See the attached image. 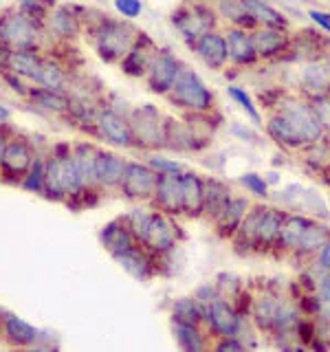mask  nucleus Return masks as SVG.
<instances>
[{"label": "nucleus", "mask_w": 330, "mask_h": 352, "mask_svg": "<svg viewBox=\"0 0 330 352\" xmlns=\"http://www.w3.org/2000/svg\"><path fill=\"white\" fill-rule=\"evenodd\" d=\"M44 196L66 205H86L88 196L73 159L69 141H58L47 150L44 165Z\"/></svg>", "instance_id": "f257e3e1"}, {"label": "nucleus", "mask_w": 330, "mask_h": 352, "mask_svg": "<svg viewBox=\"0 0 330 352\" xmlns=\"http://www.w3.org/2000/svg\"><path fill=\"white\" fill-rule=\"evenodd\" d=\"M84 31L91 36L97 58L106 64H119L139 36V29L132 25V20L113 16H99L97 20H91Z\"/></svg>", "instance_id": "f03ea898"}, {"label": "nucleus", "mask_w": 330, "mask_h": 352, "mask_svg": "<svg viewBox=\"0 0 330 352\" xmlns=\"http://www.w3.org/2000/svg\"><path fill=\"white\" fill-rule=\"evenodd\" d=\"M328 238V225L304 214H286L280 231L278 251H282L284 256H293L300 260H313Z\"/></svg>", "instance_id": "7ed1b4c3"}, {"label": "nucleus", "mask_w": 330, "mask_h": 352, "mask_svg": "<svg viewBox=\"0 0 330 352\" xmlns=\"http://www.w3.org/2000/svg\"><path fill=\"white\" fill-rule=\"evenodd\" d=\"M0 42L9 51H47L49 38L47 31L22 11L9 9L0 16Z\"/></svg>", "instance_id": "20e7f679"}, {"label": "nucleus", "mask_w": 330, "mask_h": 352, "mask_svg": "<svg viewBox=\"0 0 330 352\" xmlns=\"http://www.w3.org/2000/svg\"><path fill=\"white\" fill-rule=\"evenodd\" d=\"M165 99L181 108L183 113H214L216 108V95L212 88H207L203 77L198 75L190 66H183L179 77L172 86V91L165 95Z\"/></svg>", "instance_id": "39448f33"}, {"label": "nucleus", "mask_w": 330, "mask_h": 352, "mask_svg": "<svg viewBox=\"0 0 330 352\" xmlns=\"http://www.w3.org/2000/svg\"><path fill=\"white\" fill-rule=\"evenodd\" d=\"M165 119L168 117L152 104L130 108L128 121L137 150H143L146 154L165 150Z\"/></svg>", "instance_id": "423d86ee"}, {"label": "nucleus", "mask_w": 330, "mask_h": 352, "mask_svg": "<svg viewBox=\"0 0 330 352\" xmlns=\"http://www.w3.org/2000/svg\"><path fill=\"white\" fill-rule=\"evenodd\" d=\"M128 113L130 110H119L113 104H102L93 124V135L99 141H106L113 148L132 150L135 148V139H132Z\"/></svg>", "instance_id": "0eeeda50"}, {"label": "nucleus", "mask_w": 330, "mask_h": 352, "mask_svg": "<svg viewBox=\"0 0 330 352\" xmlns=\"http://www.w3.org/2000/svg\"><path fill=\"white\" fill-rule=\"evenodd\" d=\"M218 16L212 5L201 3V0H187L172 14V27L181 33V38L192 44L203 36V33L216 29Z\"/></svg>", "instance_id": "6e6552de"}, {"label": "nucleus", "mask_w": 330, "mask_h": 352, "mask_svg": "<svg viewBox=\"0 0 330 352\" xmlns=\"http://www.w3.org/2000/svg\"><path fill=\"white\" fill-rule=\"evenodd\" d=\"M179 225H176L172 216L152 209L148 225L139 236V245L148 253H152L154 258H165L174 253L176 245H179Z\"/></svg>", "instance_id": "1a4fd4ad"}, {"label": "nucleus", "mask_w": 330, "mask_h": 352, "mask_svg": "<svg viewBox=\"0 0 330 352\" xmlns=\"http://www.w3.org/2000/svg\"><path fill=\"white\" fill-rule=\"evenodd\" d=\"M38 152L40 150L36 148V143L31 139H27L25 135L11 132L5 154H3V163H0V181L20 185V181L25 179V174L31 170Z\"/></svg>", "instance_id": "9d476101"}, {"label": "nucleus", "mask_w": 330, "mask_h": 352, "mask_svg": "<svg viewBox=\"0 0 330 352\" xmlns=\"http://www.w3.org/2000/svg\"><path fill=\"white\" fill-rule=\"evenodd\" d=\"M273 110H280V113H284L293 121L295 128L302 132L306 146H315V143L324 141V130H322V126H319V119H317L315 110L306 97L284 93L280 97L278 106H275Z\"/></svg>", "instance_id": "9b49d317"}, {"label": "nucleus", "mask_w": 330, "mask_h": 352, "mask_svg": "<svg viewBox=\"0 0 330 352\" xmlns=\"http://www.w3.org/2000/svg\"><path fill=\"white\" fill-rule=\"evenodd\" d=\"M44 31L53 42L71 44L84 33V11L75 5L55 3L44 20Z\"/></svg>", "instance_id": "f8f14e48"}, {"label": "nucleus", "mask_w": 330, "mask_h": 352, "mask_svg": "<svg viewBox=\"0 0 330 352\" xmlns=\"http://www.w3.org/2000/svg\"><path fill=\"white\" fill-rule=\"evenodd\" d=\"M157 181H159V174L154 172L146 161H130L128 159L119 192L124 198H128V201L148 203V201H152L154 190H157Z\"/></svg>", "instance_id": "ddd939ff"}, {"label": "nucleus", "mask_w": 330, "mask_h": 352, "mask_svg": "<svg viewBox=\"0 0 330 352\" xmlns=\"http://www.w3.org/2000/svg\"><path fill=\"white\" fill-rule=\"evenodd\" d=\"M183 66L185 64L179 58H176V55L170 49H159V53H157V58H154L148 75L143 77V80H146L148 91L154 93V95L165 97L172 91V86H174L176 77H179Z\"/></svg>", "instance_id": "4468645a"}, {"label": "nucleus", "mask_w": 330, "mask_h": 352, "mask_svg": "<svg viewBox=\"0 0 330 352\" xmlns=\"http://www.w3.org/2000/svg\"><path fill=\"white\" fill-rule=\"evenodd\" d=\"M157 53H159V44L146 31H139L135 44L124 55V60L119 62V69L130 80H143L148 75L154 58H157Z\"/></svg>", "instance_id": "2eb2a0df"}, {"label": "nucleus", "mask_w": 330, "mask_h": 352, "mask_svg": "<svg viewBox=\"0 0 330 352\" xmlns=\"http://www.w3.org/2000/svg\"><path fill=\"white\" fill-rule=\"evenodd\" d=\"M247 319L249 317H242L236 311V306L229 300H223V297H218V300L205 311V324L216 337H236L238 339L242 326L247 324Z\"/></svg>", "instance_id": "dca6fc26"}, {"label": "nucleus", "mask_w": 330, "mask_h": 352, "mask_svg": "<svg viewBox=\"0 0 330 352\" xmlns=\"http://www.w3.org/2000/svg\"><path fill=\"white\" fill-rule=\"evenodd\" d=\"M253 49L260 62H271L282 58L284 53H291L293 36L286 29H271V27H256L251 31Z\"/></svg>", "instance_id": "f3484780"}, {"label": "nucleus", "mask_w": 330, "mask_h": 352, "mask_svg": "<svg viewBox=\"0 0 330 352\" xmlns=\"http://www.w3.org/2000/svg\"><path fill=\"white\" fill-rule=\"evenodd\" d=\"M128 159L121 157V154L99 148L97 154V165H95V176H97V190L102 192H119L121 179H124Z\"/></svg>", "instance_id": "a211bd4d"}, {"label": "nucleus", "mask_w": 330, "mask_h": 352, "mask_svg": "<svg viewBox=\"0 0 330 352\" xmlns=\"http://www.w3.org/2000/svg\"><path fill=\"white\" fill-rule=\"evenodd\" d=\"M190 49L196 53V58L201 60L207 69H212V71L227 69L229 55H227V42H225L223 31L212 29V31L203 33Z\"/></svg>", "instance_id": "6ab92c4d"}, {"label": "nucleus", "mask_w": 330, "mask_h": 352, "mask_svg": "<svg viewBox=\"0 0 330 352\" xmlns=\"http://www.w3.org/2000/svg\"><path fill=\"white\" fill-rule=\"evenodd\" d=\"M223 36H225V42H227L229 64H234L236 69H251V66H256L260 62L258 55H256V49H253L251 31L227 27L223 31Z\"/></svg>", "instance_id": "aec40b11"}, {"label": "nucleus", "mask_w": 330, "mask_h": 352, "mask_svg": "<svg viewBox=\"0 0 330 352\" xmlns=\"http://www.w3.org/2000/svg\"><path fill=\"white\" fill-rule=\"evenodd\" d=\"M264 130H267L269 139L275 141L284 150H304V148H308L304 137H302V132L297 130L293 121L284 113H280V110H271L269 117H267V124H264Z\"/></svg>", "instance_id": "412c9836"}, {"label": "nucleus", "mask_w": 330, "mask_h": 352, "mask_svg": "<svg viewBox=\"0 0 330 352\" xmlns=\"http://www.w3.org/2000/svg\"><path fill=\"white\" fill-rule=\"evenodd\" d=\"M71 150H73V159L77 165V172H80L86 196H99L97 176H95L99 146L93 141H75V143H71Z\"/></svg>", "instance_id": "4be33fe9"}, {"label": "nucleus", "mask_w": 330, "mask_h": 352, "mask_svg": "<svg viewBox=\"0 0 330 352\" xmlns=\"http://www.w3.org/2000/svg\"><path fill=\"white\" fill-rule=\"evenodd\" d=\"M33 86H42V88H51V91L58 93H71L73 86V75L66 69V64L58 58V55L44 53L40 71Z\"/></svg>", "instance_id": "5701e85b"}, {"label": "nucleus", "mask_w": 330, "mask_h": 352, "mask_svg": "<svg viewBox=\"0 0 330 352\" xmlns=\"http://www.w3.org/2000/svg\"><path fill=\"white\" fill-rule=\"evenodd\" d=\"M25 99L33 108H38L51 117H69L73 108V97L69 93H58V91H51V88L33 86V84Z\"/></svg>", "instance_id": "b1692460"}, {"label": "nucleus", "mask_w": 330, "mask_h": 352, "mask_svg": "<svg viewBox=\"0 0 330 352\" xmlns=\"http://www.w3.org/2000/svg\"><path fill=\"white\" fill-rule=\"evenodd\" d=\"M157 212L168 216H183V203H181V181L179 176L172 174H159L157 190H154L152 201Z\"/></svg>", "instance_id": "393cba45"}, {"label": "nucleus", "mask_w": 330, "mask_h": 352, "mask_svg": "<svg viewBox=\"0 0 330 352\" xmlns=\"http://www.w3.org/2000/svg\"><path fill=\"white\" fill-rule=\"evenodd\" d=\"M113 258L117 260L121 269L139 282H148L154 278V273H157V258H154L152 253H148L141 245L132 247L124 253H117Z\"/></svg>", "instance_id": "a878e982"}, {"label": "nucleus", "mask_w": 330, "mask_h": 352, "mask_svg": "<svg viewBox=\"0 0 330 352\" xmlns=\"http://www.w3.org/2000/svg\"><path fill=\"white\" fill-rule=\"evenodd\" d=\"M249 207H251V201L247 196H231V201L220 209L216 218L212 220L216 234L220 238H234V234L242 223V218H245L249 212Z\"/></svg>", "instance_id": "bb28decb"}, {"label": "nucleus", "mask_w": 330, "mask_h": 352, "mask_svg": "<svg viewBox=\"0 0 330 352\" xmlns=\"http://www.w3.org/2000/svg\"><path fill=\"white\" fill-rule=\"evenodd\" d=\"M280 293H275L273 289H264L262 293L253 295L251 300V311H249V319L253 322L260 333L269 335L271 328H273V319L275 313H278V306H280Z\"/></svg>", "instance_id": "cd10ccee"}, {"label": "nucleus", "mask_w": 330, "mask_h": 352, "mask_svg": "<svg viewBox=\"0 0 330 352\" xmlns=\"http://www.w3.org/2000/svg\"><path fill=\"white\" fill-rule=\"evenodd\" d=\"M99 240H102L104 249L110 253V256H117V253H124V251L139 245L137 236L132 234V229L128 227L124 216L110 220L108 225H104L102 234H99Z\"/></svg>", "instance_id": "c85d7f7f"}, {"label": "nucleus", "mask_w": 330, "mask_h": 352, "mask_svg": "<svg viewBox=\"0 0 330 352\" xmlns=\"http://www.w3.org/2000/svg\"><path fill=\"white\" fill-rule=\"evenodd\" d=\"M179 181H181L183 216L201 218L203 216V176L194 170H185L179 174Z\"/></svg>", "instance_id": "c756f323"}, {"label": "nucleus", "mask_w": 330, "mask_h": 352, "mask_svg": "<svg viewBox=\"0 0 330 352\" xmlns=\"http://www.w3.org/2000/svg\"><path fill=\"white\" fill-rule=\"evenodd\" d=\"M284 216H286L284 209H278V207H267V212L262 214L260 227H258V236H256V253H264V251H273V249H278Z\"/></svg>", "instance_id": "7c9ffc66"}, {"label": "nucleus", "mask_w": 330, "mask_h": 352, "mask_svg": "<svg viewBox=\"0 0 330 352\" xmlns=\"http://www.w3.org/2000/svg\"><path fill=\"white\" fill-rule=\"evenodd\" d=\"M165 150L172 152H201V143L196 141L192 128L185 124V119H165Z\"/></svg>", "instance_id": "2f4dec72"}, {"label": "nucleus", "mask_w": 330, "mask_h": 352, "mask_svg": "<svg viewBox=\"0 0 330 352\" xmlns=\"http://www.w3.org/2000/svg\"><path fill=\"white\" fill-rule=\"evenodd\" d=\"M229 183L220 181L218 176H203V216L214 220L216 214L231 201Z\"/></svg>", "instance_id": "473e14b6"}, {"label": "nucleus", "mask_w": 330, "mask_h": 352, "mask_svg": "<svg viewBox=\"0 0 330 352\" xmlns=\"http://www.w3.org/2000/svg\"><path fill=\"white\" fill-rule=\"evenodd\" d=\"M267 207H269V205H262V203L249 207L247 216L242 218V223H240L238 231L234 234V238H231V240H234V245H236L238 251H240V249H242V251H247V253H253V251H256L258 227H260L262 214L267 212Z\"/></svg>", "instance_id": "72a5a7b5"}, {"label": "nucleus", "mask_w": 330, "mask_h": 352, "mask_svg": "<svg viewBox=\"0 0 330 352\" xmlns=\"http://www.w3.org/2000/svg\"><path fill=\"white\" fill-rule=\"evenodd\" d=\"M300 82H302V91L306 99L330 95V66L322 62H311L302 71Z\"/></svg>", "instance_id": "f704fd0d"}, {"label": "nucleus", "mask_w": 330, "mask_h": 352, "mask_svg": "<svg viewBox=\"0 0 330 352\" xmlns=\"http://www.w3.org/2000/svg\"><path fill=\"white\" fill-rule=\"evenodd\" d=\"M242 5L247 7L249 16L253 18L258 27H271V29H286L289 31L291 22L282 11H278L267 0H242Z\"/></svg>", "instance_id": "c9c22d12"}, {"label": "nucleus", "mask_w": 330, "mask_h": 352, "mask_svg": "<svg viewBox=\"0 0 330 352\" xmlns=\"http://www.w3.org/2000/svg\"><path fill=\"white\" fill-rule=\"evenodd\" d=\"M216 16L223 18L227 22V27H236V29H247L253 31L258 25L253 22L249 16L247 7L242 5V0H216Z\"/></svg>", "instance_id": "e433bc0d"}, {"label": "nucleus", "mask_w": 330, "mask_h": 352, "mask_svg": "<svg viewBox=\"0 0 330 352\" xmlns=\"http://www.w3.org/2000/svg\"><path fill=\"white\" fill-rule=\"evenodd\" d=\"M3 333H5V339L9 341V344L18 346V348L33 346L38 341V337H40L36 328H33L31 324H27L25 319L16 317V315H7L5 317Z\"/></svg>", "instance_id": "4c0bfd02"}, {"label": "nucleus", "mask_w": 330, "mask_h": 352, "mask_svg": "<svg viewBox=\"0 0 330 352\" xmlns=\"http://www.w3.org/2000/svg\"><path fill=\"white\" fill-rule=\"evenodd\" d=\"M172 333L181 352H205L207 350V337L201 326L172 322Z\"/></svg>", "instance_id": "58836bf2"}, {"label": "nucleus", "mask_w": 330, "mask_h": 352, "mask_svg": "<svg viewBox=\"0 0 330 352\" xmlns=\"http://www.w3.org/2000/svg\"><path fill=\"white\" fill-rule=\"evenodd\" d=\"M172 322L179 324H192V326H203L205 324V313L198 306L194 297H179L172 304Z\"/></svg>", "instance_id": "ea45409f"}, {"label": "nucleus", "mask_w": 330, "mask_h": 352, "mask_svg": "<svg viewBox=\"0 0 330 352\" xmlns=\"http://www.w3.org/2000/svg\"><path fill=\"white\" fill-rule=\"evenodd\" d=\"M44 165H47V152H38L36 161H33V165H31V170L25 174V179L20 181L22 190L44 196Z\"/></svg>", "instance_id": "a19ab883"}, {"label": "nucleus", "mask_w": 330, "mask_h": 352, "mask_svg": "<svg viewBox=\"0 0 330 352\" xmlns=\"http://www.w3.org/2000/svg\"><path fill=\"white\" fill-rule=\"evenodd\" d=\"M227 95L234 99V102L245 110L247 113V117L253 121L256 126H262V115H260V110H258V106L253 104V99H251V95L245 91V88H240V86H236V84H229V88H227Z\"/></svg>", "instance_id": "79ce46f5"}, {"label": "nucleus", "mask_w": 330, "mask_h": 352, "mask_svg": "<svg viewBox=\"0 0 330 352\" xmlns=\"http://www.w3.org/2000/svg\"><path fill=\"white\" fill-rule=\"evenodd\" d=\"M313 293L319 304V322H330V273L319 275Z\"/></svg>", "instance_id": "37998d69"}, {"label": "nucleus", "mask_w": 330, "mask_h": 352, "mask_svg": "<svg viewBox=\"0 0 330 352\" xmlns=\"http://www.w3.org/2000/svg\"><path fill=\"white\" fill-rule=\"evenodd\" d=\"M146 163L150 168L157 172V174H172V176H179L181 172H185V165L176 159H170V157H163L159 152H150L146 154Z\"/></svg>", "instance_id": "c03bdc74"}, {"label": "nucleus", "mask_w": 330, "mask_h": 352, "mask_svg": "<svg viewBox=\"0 0 330 352\" xmlns=\"http://www.w3.org/2000/svg\"><path fill=\"white\" fill-rule=\"evenodd\" d=\"M240 185L245 187V190L256 196V198H267L269 196V183L264 176L256 174V172H245L240 176Z\"/></svg>", "instance_id": "a18cd8bd"}, {"label": "nucleus", "mask_w": 330, "mask_h": 352, "mask_svg": "<svg viewBox=\"0 0 330 352\" xmlns=\"http://www.w3.org/2000/svg\"><path fill=\"white\" fill-rule=\"evenodd\" d=\"M315 110V115L319 119V126L324 130V139H330V95L324 97H315V99H308Z\"/></svg>", "instance_id": "49530a36"}, {"label": "nucleus", "mask_w": 330, "mask_h": 352, "mask_svg": "<svg viewBox=\"0 0 330 352\" xmlns=\"http://www.w3.org/2000/svg\"><path fill=\"white\" fill-rule=\"evenodd\" d=\"M113 5L124 20H135L143 14V0H113Z\"/></svg>", "instance_id": "de8ad7c7"}, {"label": "nucleus", "mask_w": 330, "mask_h": 352, "mask_svg": "<svg viewBox=\"0 0 330 352\" xmlns=\"http://www.w3.org/2000/svg\"><path fill=\"white\" fill-rule=\"evenodd\" d=\"M218 297H220V295H218L216 284H203V286H198L196 293H194V300L198 302V306L203 308V313L218 300Z\"/></svg>", "instance_id": "09e8293b"}, {"label": "nucleus", "mask_w": 330, "mask_h": 352, "mask_svg": "<svg viewBox=\"0 0 330 352\" xmlns=\"http://www.w3.org/2000/svg\"><path fill=\"white\" fill-rule=\"evenodd\" d=\"M315 273H330V238L324 242V247L319 249V253L313 258V267H311Z\"/></svg>", "instance_id": "8fccbe9b"}, {"label": "nucleus", "mask_w": 330, "mask_h": 352, "mask_svg": "<svg viewBox=\"0 0 330 352\" xmlns=\"http://www.w3.org/2000/svg\"><path fill=\"white\" fill-rule=\"evenodd\" d=\"M0 80H3V82L11 88V91H14L16 95H20V97H27L29 88H31V84H29V82L20 80V77L11 75V73H7V71H0Z\"/></svg>", "instance_id": "3c124183"}, {"label": "nucleus", "mask_w": 330, "mask_h": 352, "mask_svg": "<svg viewBox=\"0 0 330 352\" xmlns=\"http://www.w3.org/2000/svg\"><path fill=\"white\" fill-rule=\"evenodd\" d=\"M214 352H249V348L236 337H218Z\"/></svg>", "instance_id": "603ef678"}, {"label": "nucleus", "mask_w": 330, "mask_h": 352, "mask_svg": "<svg viewBox=\"0 0 330 352\" xmlns=\"http://www.w3.org/2000/svg\"><path fill=\"white\" fill-rule=\"evenodd\" d=\"M308 18H311L322 31L330 33V11H324V9H311V11H308Z\"/></svg>", "instance_id": "864d4df0"}, {"label": "nucleus", "mask_w": 330, "mask_h": 352, "mask_svg": "<svg viewBox=\"0 0 330 352\" xmlns=\"http://www.w3.org/2000/svg\"><path fill=\"white\" fill-rule=\"evenodd\" d=\"M9 137H11V128H9V124H0V163H3V154H5V148H7Z\"/></svg>", "instance_id": "5fc2aeb1"}, {"label": "nucleus", "mask_w": 330, "mask_h": 352, "mask_svg": "<svg viewBox=\"0 0 330 352\" xmlns=\"http://www.w3.org/2000/svg\"><path fill=\"white\" fill-rule=\"evenodd\" d=\"M231 132H234V135H240L242 139H251V141H256V135H253L251 130H245L240 124H236V126H231Z\"/></svg>", "instance_id": "6e6d98bb"}, {"label": "nucleus", "mask_w": 330, "mask_h": 352, "mask_svg": "<svg viewBox=\"0 0 330 352\" xmlns=\"http://www.w3.org/2000/svg\"><path fill=\"white\" fill-rule=\"evenodd\" d=\"M11 117H14V113H11V108H9L5 102H0V124H9Z\"/></svg>", "instance_id": "4d7b16f0"}, {"label": "nucleus", "mask_w": 330, "mask_h": 352, "mask_svg": "<svg viewBox=\"0 0 330 352\" xmlns=\"http://www.w3.org/2000/svg\"><path fill=\"white\" fill-rule=\"evenodd\" d=\"M22 352H53V350H49V348H44V346H27Z\"/></svg>", "instance_id": "13d9d810"}, {"label": "nucleus", "mask_w": 330, "mask_h": 352, "mask_svg": "<svg viewBox=\"0 0 330 352\" xmlns=\"http://www.w3.org/2000/svg\"><path fill=\"white\" fill-rule=\"evenodd\" d=\"M326 337H328V344H330V322H326Z\"/></svg>", "instance_id": "bf43d9fd"}, {"label": "nucleus", "mask_w": 330, "mask_h": 352, "mask_svg": "<svg viewBox=\"0 0 330 352\" xmlns=\"http://www.w3.org/2000/svg\"><path fill=\"white\" fill-rule=\"evenodd\" d=\"M205 352H212V350H205Z\"/></svg>", "instance_id": "052dcab7"}, {"label": "nucleus", "mask_w": 330, "mask_h": 352, "mask_svg": "<svg viewBox=\"0 0 330 352\" xmlns=\"http://www.w3.org/2000/svg\"><path fill=\"white\" fill-rule=\"evenodd\" d=\"M88 3H91V0H88Z\"/></svg>", "instance_id": "680f3d73"}]
</instances>
